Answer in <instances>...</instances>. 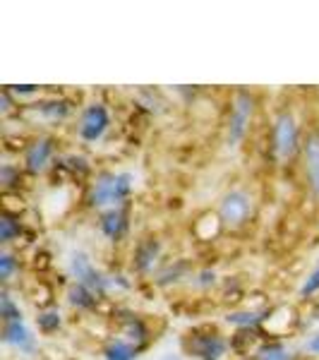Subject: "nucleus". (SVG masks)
<instances>
[{
    "mask_svg": "<svg viewBox=\"0 0 319 360\" xmlns=\"http://www.w3.org/2000/svg\"><path fill=\"white\" fill-rule=\"evenodd\" d=\"M132 190H135V176L127 171L113 173V171H103L98 173L91 183L89 190V207L94 209H113V207H123L130 200Z\"/></svg>",
    "mask_w": 319,
    "mask_h": 360,
    "instance_id": "1",
    "label": "nucleus"
},
{
    "mask_svg": "<svg viewBox=\"0 0 319 360\" xmlns=\"http://www.w3.org/2000/svg\"><path fill=\"white\" fill-rule=\"evenodd\" d=\"M298 149H303L298 120H295L293 111L281 108L271 123V152L278 161H288L298 154Z\"/></svg>",
    "mask_w": 319,
    "mask_h": 360,
    "instance_id": "2",
    "label": "nucleus"
},
{
    "mask_svg": "<svg viewBox=\"0 0 319 360\" xmlns=\"http://www.w3.org/2000/svg\"><path fill=\"white\" fill-rule=\"evenodd\" d=\"M252 113H254V96L245 89L235 91L233 101H230L228 127H226V142L230 147H235V144H240L245 139L252 123Z\"/></svg>",
    "mask_w": 319,
    "mask_h": 360,
    "instance_id": "3",
    "label": "nucleus"
},
{
    "mask_svg": "<svg viewBox=\"0 0 319 360\" xmlns=\"http://www.w3.org/2000/svg\"><path fill=\"white\" fill-rule=\"evenodd\" d=\"M70 274H72V278L77 283H82L84 288H89L98 300L106 298L111 281H108L106 274H101V271L96 269L94 262H91V257L86 252H82V250L70 255Z\"/></svg>",
    "mask_w": 319,
    "mask_h": 360,
    "instance_id": "4",
    "label": "nucleus"
},
{
    "mask_svg": "<svg viewBox=\"0 0 319 360\" xmlns=\"http://www.w3.org/2000/svg\"><path fill=\"white\" fill-rule=\"evenodd\" d=\"M252 217V197L245 190H230L221 197L219 205V219L226 229H242Z\"/></svg>",
    "mask_w": 319,
    "mask_h": 360,
    "instance_id": "5",
    "label": "nucleus"
},
{
    "mask_svg": "<svg viewBox=\"0 0 319 360\" xmlns=\"http://www.w3.org/2000/svg\"><path fill=\"white\" fill-rule=\"evenodd\" d=\"M108 125H111V113L103 106L101 101H94L84 108L82 115H79L77 123V135L82 142H98L103 135H106Z\"/></svg>",
    "mask_w": 319,
    "mask_h": 360,
    "instance_id": "6",
    "label": "nucleus"
},
{
    "mask_svg": "<svg viewBox=\"0 0 319 360\" xmlns=\"http://www.w3.org/2000/svg\"><path fill=\"white\" fill-rule=\"evenodd\" d=\"M185 353L193 356L195 360H221L228 351V341L219 334H190L183 341Z\"/></svg>",
    "mask_w": 319,
    "mask_h": 360,
    "instance_id": "7",
    "label": "nucleus"
},
{
    "mask_svg": "<svg viewBox=\"0 0 319 360\" xmlns=\"http://www.w3.org/2000/svg\"><path fill=\"white\" fill-rule=\"evenodd\" d=\"M53 152H56V142L51 137H37L34 142L27 144L25 149V171L29 176H39L48 168L51 159H53Z\"/></svg>",
    "mask_w": 319,
    "mask_h": 360,
    "instance_id": "8",
    "label": "nucleus"
},
{
    "mask_svg": "<svg viewBox=\"0 0 319 360\" xmlns=\"http://www.w3.org/2000/svg\"><path fill=\"white\" fill-rule=\"evenodd\" d=\"M303 171L312 195L319 200V130H312L303 142Z\"/></svg>",
    "mask_w": 319,
    "mask_h": 360,
    "instance_id": "9",
    "label": "nucleus"
},
{
    "mask_svg": "<svg viewBox=\"0 0 319 360\" xmlns=\"http://www.w3.org/2000/svg\"><path fill=\"white\" fill-rule=\"evenodd\" d=\"M127 209L125 207H113V209H106L98 219V229L101 233L108 238L111 243H120L127 233Z\"/></svg>",
    "mask_w": 319,
    "mask_h": 360,
    "instance_id": "10",
    "label": "nucleus"
},
{
    "mask_svg": "<svg viewBox=\"0 0 319 360\" xmlns=\"http://www.w3.org/2000/svg\"><path fill=\"white\" fill-rule=\"evenodd\" d=\"M3 344L17 348L20 353H34L37 351V336L32 334V329L22 319V322L3 324Z\"/></svg>",
    "mask_w": 319,
    "mask_h": 360,
    "instance_id": "11",
    "label": "nucleus"
},
{
    "mask_svg": "<svg viewBox=\"0 0 319 360\" xmlns=\"http://www.w3.org/2000/svg\"><path fill=\"white\" fill-rule=\"evenodd\" d=\"M159 257H161V240L159 238H144L135 248L132 266H135V271H139V274H149L154 269V264L159 262Z\"/></svg>",
    "mask_w": 319,
    "mask_h": 360,
    "instance_id": "12",
    "label": "nucleus"
},
{
    "mask_svg": "<svg viewBox=\"0 0 319 360\" xmlns=\"http://www.w3.org/2000/svg\"><path fill=\"white\" fill-rule=\"evenodd\" d=\"M32 111H37L39 118L48 120V123H58V120H65L70 115V101H65V98H48V101L34 103Z\"/></svg>",
    "mask_w": 319,
    "mask_h": 360,
    "instance_id": "13",
    "label": "nucleus"
},
{
    "mask_svg": "<svg viewBox=\"0 0 319 360\" xmlns=\"http://www.w3.org/2000/svg\"><path fill=\"white\" fill-rule=\"evenodd\" d=\"M139 348L127 339H120V336H113V339L106 341L103 346V360H137Z\"/></svg>",
    "mask_w": 319,
    "mask_h": 360,
    "instance_id": "14",
    "label": "nucleus"
},
{
    "mask_svg": "<svg viewBox=\"0 0 319 360\" xmlns=\"http://www.w3.org/2000/svg\"><path fill=\"white\" fill-rule=\"evenodd\" d=\"M67 303L72 307H77V310H94L98 305V298L89 291V288H84L82 283L72 281L67 288Z\"/></svg>",
    "mask_w": 319,
    "mask_h": 360,
    "instance_id": "15",
    "label": "nucleus"
},
{
    "mask_svg": "<svg viewBox=\"0 0 319 360\" xmlns=\"http://www.w3.org/2000/svg\"><path fill=\"white\" fill-rule=\"evenodd\" d=\"M252 360H295V356L288 346L278 344V341H266V344L254 348Z\"/></svg>",
    "mask_w": 319,
    "mask_h": 360,
    "instance_id": "16",
    "label": "nucleus"
},
{
    "mask_svg": "<svg viewBox=\"0 0 319 360\" xmlns=\"http://www.w3.org/2000/svg\"><path fill=\"white\" fill-rule=\"evenodd\" d=\"M123 329H125L127 341H132L137 348H142L149 341V327L137 315H132V312L123 319Z\"/></svg>",
    "mask_w": 319,
    "mask_h": 360,
    "instance_id": "17",
    "label": "nucleus"
},
{
    "mask_svg": "<svg viewBox=\"0 0 319 360\" xmlns=\"http://www.w3.org/2000/svg\"><path fill=\"white\" fill-rule=\"evenodd\" d=\"M22 233H25V229H22L20 217L10 212H3V217H0V243L10 245V243L20 240Z\"/></svg>",
    "mask_w": 319,
    "mask_h": 360,
    "instance_id": "18",
    "label": "nucleus"
},
{
    "mask_svg": "<svg viewBox=\"0 0 319 360\" xmlns=\"http://www.w3.org/2000/svg\"><path fill=\"white\" fill-rule=\"evenodd\" d=\"M266 317V312H257V310H235L226 315V322L233 324L237 329H254L257 324H262Z\"/></svg>",
    "mask_w": 319,
    "mask_h": 360,
    "instance_id": "19",
    "label": "nucleus"
},
{
    "mask_svg": "<svg viewBox=\"0 0 319 360\" xmlns=\"http://www.w3.org/2000/svg\"><path fill=\"white\" fill-rule=\"evenodd\" d=\"M37 327L41 334H56L58 329L63 327V315L58 307H48V310H41L37 317Z\"/></svg>",
    "mask_w": 319,
    "mask_h": 360,
    "instance_id": "20",
    "label": "nucleus"
},
{
    "mask_svg": "<svg viewBox=\"0 0 319 360\" xmlns=\"http://www.w3.org/2000/svg\"><path fill=\"white\" fill-rule=\"evenodd\" d=\"M0 317H3V324L22 322V310L15 303V298L10 295L8 288H3V293H0Z\"/></svg>",
    "mask_w": 319,
    "mask_h": 360,
    "instance_id": "21",
    "label": "nucleus"
},
{
    "mask_svg": "<svg viewBox=\"0 0 319 360\" xmlns=\"http://www.w3.org/2000/svg\"><path fill=\"white\" fill-rule=\"evenodd\" d=\"M0 183H3L5 193H10V190H20L22 185V171L13 164H3L0 166Z\"/></svg>",
    "mask_w": 319,
    "mask_h": 360,
    "instance_id": "22",
    "label": "nucleus"
},
{
    "mask_svg": "<svg viewBox=\"0 0 319 360\" xmlns=\"http://www.w3.org/2000/svg\"><path fill=\"white\" fill-rule=\"evenodd\" d=\"M20 269V262H17V257L13 252H8V250H3L0 252V278H3V283H10L15 276V271Z\"/></svg>",
    "mask_w": 319,
    "mask_h": 360,
    "instance_id": "23",
    "label": "nucleus"
},
{
    "mask_svg": "<svg viewBox=\"0 0 319 360\" xmlns=\"http://www.w3.org/2000/svg\"><path fill=\"white\" fill-rule=\"evenodd\" d=\"M63 166H65L70 173H74V176H86V173H89V161L77 154L65 156V159H63Z\"/></svg>",
    "mask_w": 319,
    "mask_h": 360,
    "instance_id": "24",
    "label": "nucleus"
},
{
    "mask_svg": "<svg viewBox=\"0 0 319 360\" xmlns=\"http://www.w3.org/2000/svg\"><path fill=\"white\" fill-rule=\"evenodd\" d=\"M317 293H319V266L307 274L303 286H300V298H312V295H317Z\"/></svg>",
    "mask_w": 319,
    "mask_h": 360,
    "instance_id": "25",
    "label": "nucleus"
},
{
    "mask_svg": "<svg viewBox=\"0 0 319 360\" xmlns=\"http://www.w3.org/2000/svg\"><path fill=\"white\" fill-rule=\"evenodd\" d=\"M15 108V98H13V91H10V86H5L3 91H0V113L8 115L10 111Z\"/></svg>",
    "mask_w": 319,
    "mask_h": 360,
    "instance_id": "26",
    "label": "nucleus"
},
{
    "mask_svg": "<svg viewBox=\"0 0 319 360\" xmlns=\"http://www.w3.org/2000/svg\"><path fill=\"white\" fill-rule=\"evenodd\" d=\"M214 281H216V274H214L211 269H202L200 274H197V286L200 288H209V286H214Z\"/></svg>",
    "mask_w": 319,
    "mask_h": 360,
    "instance_id": "27",
    "label": "nucleus"
},
{
    "mask_svg": "<svg viewBox=\"0 0 319 360\" xmlns=\"http://www.w3.org/2000/svg\"><path fill=\"white\" fill-rule=\"evenodd\" d=\"M10 91L17 96H32V94H39V86L34 84H22V86H10Z\"/></svg>",
    "mask_w": 319,
    "mask_h": 360,
    "instance_id": "28",
    "label": "nucleus"
},
{
    "mask_svg": "<svg viewBox=\"0 0 319 360\" xmlns=\"http://www.w3.org/2000/svg\"><path fill=\"white\" fill-rule=\"evenodd\" d=\"M305 353H310V356H319V332L312 334L310 339L305 341Z\"/></svg>",
    "mask_w": 319,
    "mask_h": 360,
    "instance_id": "29",
    "label": "nucleus"
},
{
    "mask_svg": "<svg viewBox=\"0 0 319 360\" xmlns=\"http://www.w3.org/2000/svg\"><path fill=\"white\" fill-rule=\"evenodd\" d=\"M161 360H183V356H176V353H164Z\"/></svg>",
    "mask_w": 319,
    "mask_h": 360,
    "instance_id": "30",
    "label": "nucleus"
}]
</instances>
